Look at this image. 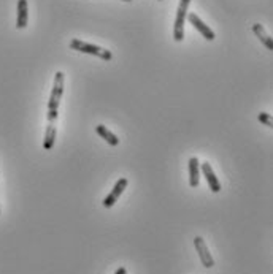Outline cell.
Returning a JSON list of instances; mask_svg holds the SVG:
<instances>
[{
	"label": "cell",
	"instance_id": "5bb4252c",
	"mask_svg": "<svg viewBox=\"0 0 273 274\" xmlns=\"http://www.w3.org/2000/svg\"><path fill=\"white\" fill-rule=\"evenodd\" d=\"M58 119V109H48V122L52 124Z\"/></svg>",
	"mask_w": 273,
	"mask_h": 274
},
{
	"label": "cell",
	"instance_id": "8fae6325",
	"mask_svg": "<svg viewBox=\"0 0 273 274\" xmlns=\"http://www.w3.org/2000/svg\"><path fill=\"white\" fill-rule=\"evenodd\" d=\"M95 131H97V133H99V136H102L110 146H118V145H119V138L113 133V131L108 130L105 125H97Z\"/></svg>",
	"mask_w": 273,
	"mask_h": 274
},
{
	"label": "cell",
	"instance_id": "2e32d148",
	"mask_svg": "<svg viewBox=\"0 0 273 274\" xmlns=\"http://www.w3.org/2000/svg\"><path fill=\"white\" fill-rule=\"evenodd\" d=\"M123 2H132V0H123Z\"/></svg>",
	"mask_w": 273,
	"mask_h": 274
},
{
	"label": "cell",
	"instance_id": "52a82bcc",
	"mask_svg": "<svg viewBox=\"0 0 273 274\" xmlns=\"http://www.w3.org/2000/svg\"><path fill=\"white\" fill-rule=\"evenodd\" d=\"M202 171H203V176H205L206 182H208V187L211 189V192L213 193H220L221 192V184H220V181H217L216 174H214V171H213V168H211V165L208 162L202 163Z\"/></svg>",
	"mask_w": 273,
	"mask_h": 274
},
{
	"label": "cell",
	"instance_id": "3957f363",
	"mask_svg": "<svg viewBox=\"0 0 273 274\" xmlns=\"http://www.w3.org/2000/svg\"><path fill=\"white\" fill-rule=\"evenodd\" d=\"M64 83H65V75L62 72H56L54 75V84H52V91L51 97L48 102V109H58L61 103V97L64 94Z\"/></svg>",
	"mask_w": 273,
	"mask_h": 274
},
{
	"label": "cell",
	"instance_id": "30bf717a",
	"mask_svg": "<svg viewBox=\"0 0 273 274\" xmlns=\"http://www.w3.org/2000/svg\"><path fill=\"white\" fill-rule=\"evenodd\" d=\"M253 32H254V35L262 41V45H264L267 49H273V40H271V37L267 34L265 32V29L262 27L260 24H253Z\"/></svg>",
	"mask_w": 273,
	"mask_h": 274
},
{
	"label": "cell",
	"instance_id": "4fadbf2b",
	"mask_svg": "<svg viewBox=\"0 0 273 274\" xmlns=\"http://www.w3.org/2000/svg\"><path fill=\"white\" fill-rule=\"evenodd\" d=\"M257 119H259V122H262L264 125H267V127H273V120H271V116H270L268 113H259Z\"/></svg>",
	"mask_w": 273,
	"mask_h": 274
},
{
	"label": "cell",
	"instance_id": "9a60e30c",
	"mask_svg": "<svg viewBox=\"0 0 273 274\" xmlns=\"http://www.w3.org/2000/svg\"><path fill=\"white\" fill-rule=\"evenodd\" d=\"M115 274H127V269H126L124 266H121V268H118V269H116Z\"/></svg>",
	"mask_w": 273,
	"mask_h": 274
},
{
	"label": "cell",
	"instance_id": "6da1fadb",
	"mask_svg": "<svg viewBox=\"0 0 273 274\" xmlns=\"http://www.w3.org/2000/svg\"><path fill=\"white\" fill-rule=\"evenodd\" d=\"M70 49H75V51H80V52H84V54H91V56H97L103 60H112L113 59V54L112 51L108 49H103L97 45H91V43H86V41H81L78 38H73L70 41Z\"/></svg>",
	"mask_w": 273,
	"mask_h": 274
},
{
	"label": "cell",
	"instance_id": "9c48e42d",
	"mask_svg": "<svg viewBox=\"0 0 273 274\" xmlns=\"http://www.w3.org/2000/svg\"><path fill=\"white\" fill-rule=\"evenodd\" d=\"M199 167L200 162L197 157L189 159V185L191 187H197L199 185Z\"/></svg>",
	"mask_w": 273,
	"mask_h": 274
},
{
	"label": "cell",
	"instance_id": "5b68a950",
	"mask_svg": "<svg viewBox=\"0 0 273 274\" xmlns=\"http://www.w3.org/2000/svg\"><path fill=\"white\" fill-rule=\"evenodd\" d=\"M127 184H129V181H127L126 178H121L119 181H116L113 190L110 192V195H106V196H105L103 201H102V204H103L105 208H113V206H115V203L119 200V196H121V195H123V192L126 190Z\"/></svg>",
	"mask_w": 273,
	"mask_h": 274
},
{
	"label": "cell",
	"instance_id": "8992f818",
	"mask_svg": "<svg viewBox=\"0 0 273 274\" xmlns=\"http://www.w3.org/2000/svg\"><path fill=\"white\" fill-rule=\"evenodd\" d=\"M186 19L194 26V29H197V30L200 32L205 40H208V41H213V40H214V32H213L208 26H206V24L203 23V21H202L197 15H195V13H189Z\"/></svg>",
	"mask_w": 273,
	"mask_h": 274
},
{
	"label": "cell",
	"instance_id": "7c38bea8",
	"mask_svg": "<svg viewBox=\"0 0 273 274\" xmlns=\"http://www.w3.org/2000/svg\"><path fill=\"white\" fill-rule=\"evenodd\" d=\"M54 143H56V127L52 124H49L46 127V133H45V140H43V149L45 151H51Z\"/></svg>",
	"mask_w": 273,
	"mask_h": 274
},
{
	"label": "cell",
	"instance_id": "ba28073f",
	"mask_svg": "<svg viewBox=\"0 0 273 274\" xmlns=\"http://www.w3.org/2000/svg\"><path fill=\"white\" fill-rule=\"evenodd\" d=\"M29 23V7L27 0H18V18H16V27L24 29Z\"/></svg>",
	"mask_w": 273,
	"mask_h": 274
},
{
	"label": "cell",
	"instance_id": "277c9868",
	"mask_svg": "<svg viewBox=\"0 0 273 274\" xmlns=\"http://www.w3.org/2000/svg\"><path fill=\"white\" fill-rule=\"evenodd\" d=\"M194 246H195V250L199 252L202 265L205 268H213L214 266V260H213L210 250H208V247H206V244H205V241H203L202 236H195L194 238Z\"/></svg>",
	"mask_w": 273,
	"mask_h": 274
},
{
	"label": "cell",
	"instance_id": "7a4b0ae2",
	"mask_svg": "<svg viewBox=\"0 0 273 274\" xmlns=\"http://www.w3.org/2000/svg\"><path fill=\"white\" fill-rule=\"evenodd\" d=\"M189 4L191 0H180V5L177 10V19H175V26H173L175 41H183L184 38V23H186V18H188Z\"/></svg>",
	"mask_w": 273,
	"mask_h": 274
}]
</instances>
